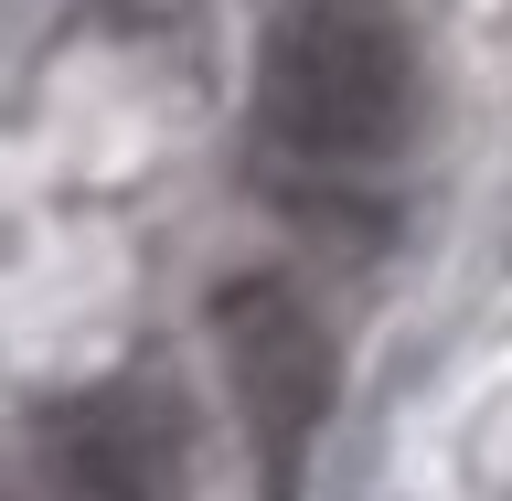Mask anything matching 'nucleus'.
<instances>
[{
  "instance_id": "nucleus-1",
  "label": "nucleus",
  "mask_w": 512,
  "mask_h": 501,
  "mask_svg": "<svg viewBox=\"0 0 512 501\" xmlns=\"http://www.w3.org/2000/svg\"><path fill=\"white\" fill-rule=\"evenodd\" d=\"M256 128L278 160L374 171L416 128V54L384 0H288L256 43Z\"/></svg>"
},
{
  "instance_id": "nucleus-2",
  "label": "nucleus",
  "mask_w": 512,
  "mask_h": 501,
  "mask_svg": "<svg viewBox=\"0 0 512 501\" xmlns=\"http://www.w3.org/2000/svg\"><path fill=\"white\" fill-rule=\"evenodd\" d=\"M214 363H224V395L246 416V438L267 470H299V448L320 438V416L342 395V352L320 331V310L299 299L288 278H224L214 288Z\"/></svg>"
},
{
  "instance_id": "nucleus-3",
  "label": "nucleus",
  "mask_w": 512,
  "mask_h": 501,
  "mask_svg": "<svg viewBox=\"0 0 512 501\" xmlns=\"http://www.w3.org/2000/svg\"><path fill=\"white\" fill-rule=\"evenodd\" d=\"M43 459H54L64 491H96V501H150L182 480V427H171V406L160 395H139V384H107V395H75V406H54V427H43Z\"/></svg>"
}]
</instances>
